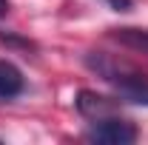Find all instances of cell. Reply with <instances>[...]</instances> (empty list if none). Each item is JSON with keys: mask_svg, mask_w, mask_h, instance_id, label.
Returning a JSON list of instances; mask_svg holds the SVG:
<instances>
[{"mask_svg": "<svg viewBox=\"0 0 148 145\" xmlns=\"http://www.w3.org/2000/svg\"><path fill=\"white\" fill-rule=\"evenodd\" d=\"M86 140L97 145H131L137 142V128L128 120H120L111 114L103 120H94V125L86 131Z\"/></svg>", "mask_w": 148, "mask_h": 145, "instance_id": "7a4b0ae2", "label": "cell"}, {"mask_svg": "<svg viewBox=\"0 0 148 145\" xmlns=\"http://www.w3.org/2000/svg\"><path fill=\"white\" fill-rule=\"evenodd\" d=\"M83 63L91 68L100 80H106L111 88L117 91L120 100L134 103V105H148V74L140 71L120 57H111L106 51H88Z\"/></svg>", "mask_w": 148, "mask_h": 145, "instance_id": "6da1fadb", "label": "cell"}, {"mask_svg": "<svg viewBox=\"0 0 148 145\" xmlns=\"http://www.w3.org/2000/svg\"><path fill=\"white\" fill-rule=\"evenodd\" d=\"M23 74L14 63L9 60H0V103L3 100H14L20 91H23Z\"/></svg>", "mask_w": 148, "mask_h": 145, "instance_id": "277c9868", "label": "cell"}, {"mask_svg": "<svg viewBox=\"0 0 148 145\" xmlns=\"http://www.w3.org/2000/svg\"><path fill=\"white\" fill-rule=\"evenodd\" d=\"M108 6L114 12H128L131 9V0H108Z\"/></svg>", "mask_w": 148, "mask_h": 145, "instance_id": "8992f818", "label": "cell"}, {"mask_svg": "<svg viewBox=\"0 0 148 145\" xmlns=\"http://www.w3.org/2000/svg\"><path fill=\"white\" fill-rule=\"evenodd\" d=\"M6 12H9V0H0V17H6Z\"/></svg>", "mask_w": 148, "mask_h": 145, "instance_id": "52a82bcc", "label": "cell"}, {"mask_svg": "<svg viewBox=\"0 0 148 145\" xmlns=\"http://www.w3.org/2000/svg\"><path fill=\"white\" fill-rule=\"evenodd\" d=\"M74 105H77V111H80L83 117H88V120H103V117H111V114L117 111V103H114V100L103 97V94H94V91H88V88H83L77 94Z\"/></svg>", "mask_w": 148, "mask_h": 145, "instance_id": "3957f363", "label": "cell"}, {"mask_svg": "<svg viewBox=\"0 0 148 145\" xmlns=\"http://www.w3.org/2000/svg\"><path fill=\"white\" fill-rule=\"evenodd\" d=\"M111 37L125 49L148 54V29H111Z\"/></svg>", "mask_w": 148, "mask_h": 145, "instance_id": "5b68a950", "label": "cell"}]
</instances>
